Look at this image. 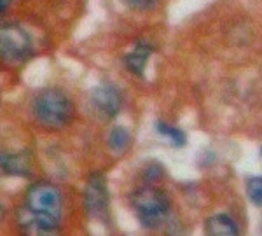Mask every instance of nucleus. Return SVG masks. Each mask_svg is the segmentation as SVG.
I'll return each mask as SVG.
<instances>
[{"instance_id":"nucleus-1","label":"nucleus","mask_w":262,"mask_h":236,"mask_svg":"<svg viewBox=\"0 0 262 236\" xmlns=\"http://www.w3.org/2000/svg\"><path fill=\"white\" fill-rule=\"evenodd\" d=\"M23 226H33L39 236H58L61 219V195L53 184L37 182L27 192Z\"/></svg>"},{"instance_id":"nucleus-2","label":"nucleus","mask_w":262,"mask_h":236,"mask_svg":"<svg viewBox=\"0 0 262 236\" xmlns=\"http://www.w3.org/2000/svg\"><path fill=\"white\" fill-rule=\"evenodd\" d=\"M33 114L42 126L58 130L69 123L72 116V103L63 91L44 90L33 100Z\"/></svg>"},{"instance_id":"nucleus-3","label":"nucleus","mask_w":262,"mask_h":236,"mask_svg":"<svg viewBox=\"0 0 262 236\" xmlns=\"http://www.w3.org/2000/svg\"><path fill=\"white\" fill-rule=\"evenodd\" d=\"M133 206L138 216V221L143 227L152 229L164 222L170 212V201L163 191L154 187H143L133 195Z\"/></svg>"},{"instance_id":"nucleus-4","label":"nucleus","mask_w":262,"mask_h":236,"mask_svg":"<svg viewBox=\"0 0 262 236\" xmlns=\"http://www.w3.org/2000/svg\"><path fill=\"white\" fill-rule=\"evenodd\" d=\"M32 39L18 25H6L0 32V53L9 63L23 61L30 56Z\"/></svg>"},{"instance_id":"nucleus-5","label":"nucleus","mask_w":262,"mask_h":236,"mask_svg":"<svg viewBox=\"0 0 262 236\" xmlns=\"http://www.w3.org/2000/svg\"><path fill=\"white\" fill-rule=\"evenodd\" d=\"M108 192L105 179L100 174H93L88 179L86 191H84V208L90 217H101L107 212Z\"/></svg>"},{"instance_id":"nucleus-6","label":"nucleus","mask_w":262,"mask_h":236,"mask_svg":"<svg viewBox=\"0 0 262 236\" xmlns=\"http://www.w3.org/2000/svg\"><path fill=\"white\" fill-rule=\"evenodd\" d=\"M93 105L105 119H111L121 109V96L116 88L112 86H100L91 95Z\"/></svg>"},{"instance_id":"nucleus-7","label":"nucleus","mask_w":262,"mask_h":236,"mask_svg":"<svg viewBox=\"0 0 262 236\" xmlns=\"http://www.w3.org/2000/svg\"><path fill=\"white\" fill-rule=\"evenodd\" d=\"M206 236H238V227L227 216H213L206 221Z\"/></svg>"},{"instance_id":"nucleus-8","label":"nucleus","mask_w":262,"mask_h":236,"mask_svg":"<svg viewBox=\"0 0 262 236\" xmlns=\"http://www.w3.org/2000/svg\"><path fill=\"white\" fill-rule=\"evenodd\" d=\"M150 53H152V48L149 44H145V42H138V44L135 46L133 51L124 58L126 67H128L133 74L142 75L143 69H145V63L150 56Z\"/></svg>"},{"instance_id":"nucleus-9","label":"nucleus","mask_w":262,"mask_h":236,"mask_svg":"<svg viewBox=\"0 0 262 236\" xmlns=\"http://www.w3.org/2000/svg\"><path fill=\"white\" fill-rule=\"evenodd\" d=\"M2 170L9 175H27L28 159L23 154H2Z\"/></svg>"},{"instance_id":"nucleus-10","label":"nucleus","mask_w":262,"mask_h":236,"mask_svg":"<svg viewBox=\"0 0 262 236\" xmlns=\"http://www.w3.org/2000/svg\"><path fill=\"white\" fill-rule=\"evenodd\" d=\"M128 142H129V135L122 126H116L111 132V135H108V145H111V149L116 151V153H121V151L128 145Z\"/></svg>"},{"instance_id":"nucleus-11","label":"nucleus","mask_w":262,"mask_h":236,"mask_svg":"<svg viewBox=\"0 0 262 236\" xmlns=\"http://www.w3.org/2000/svg\"><path fill=\"white\" fill-rule=\"evenodd\" d=\"M156 130L161 135H164V137L170 138V142L175 147H182L185 144V135L179 128H173V126H168L164 123H156Z\"/></svg>"},{"instance_id":"nucleus-12","label":"nucleus","mask_w":262,"mask_h":236,"mask_svg":"<svg viewBox=\"0 0 262 236\" xmlns=\"http://www.w3.org/2000/svg\"><path fill=\"white\" fill-rule=\"evenodd\" d=\"M247 192L253 205H262V177H252L247 182Z\"/></svg>"},{"instance_id":"nucleus-13","label":"nucleus","mask_w":262,"mask_h":236,"mask_svg":"<svg viewBox=\"0 0 262 236\" xmlns=\"http://www.w3.org/2000/svg\"><path fill=\"white\" fill-rule=\"evenodd\" d=\"M126 4H128L129 7H133V9H149L156 4V0H124Z\"/></svg>"},{"instance_id":"nucleus-14","label":"nucleus","mask_w":262,"mask_h":236,"mask_svg":"<svg viewBox=\"0 0 262 236\" xmlns=\"http://www.w3.org/2000/svg\"><path fill=\"white\" fill-rule=\"evenodd\" d=\"M7 6H9V0H2V12L7 9Z\"/></svg>"}]
</instances>
